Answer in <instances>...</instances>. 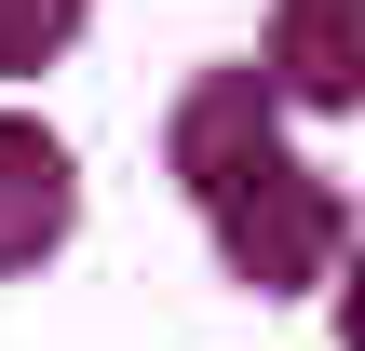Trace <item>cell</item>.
I'll return each mask as SVG.
<instances>
[{"label": "cell", "mask_w": 365, "mask_h": 351, "mask_svg": "<svg viewBox=\"0 0 365 351\" xmlns=\"http://www.w3.org/2000/svg\"><path fill=\"white\" fill-rule=\"evenodd\" d=\"M81 27H95V0H0V81L14 68H54Z\"/></svg>", "instance_id": "277c9868"}, {"label": "cell", "mask_w": 365, "mask_h": 351, "mask_svg": "<svg viewBox=\"0 0 365 351\" xmlns=\"http://www.w3.org/2000/svg\"><path fill=\"white\" fill-rule=\"evenodd\" d=\"M68 230H81V162H68V135L27 122V108H0V284L41 271V257H68Z\"/></svg>", "instance_id": "7a4b0ae2"}, {"label": "cell", "mask_w": 365, "mask_h": 351, "mask_svg": "<svg viewBox=\"0 0 365 351\" xmlns=\"http://www.w3.org/2000/svg\"><path fill=\"white\" fill-rule=\"evenodd\" d=\"M163 162H176V189H190V216L244 298H312L352 271V203L284 149L271 68H203L163 122Z\"/></svg>", "instance_id": "6da1fadb"}, {"label": "cell", "mask_w": 365, "mask_h": 351, "mask_svg": "<svg viewBox=\"0 0 365 351\" xmlns=\"http://www.w3.org/2000/svg\"><path fill=\"white\" fill-rule=\"evenodd\" d=\"M257 68L284 108H365V0H271Z\"/></svg>", "instance_id": "3957f363"}, {"label": "cell", "mask_w": 365, "mask_h": 351, "mask_svg": "<svg viewBox=\"0 0 365 351\" xmlns=\"http://www.w3.org/2000/svg\"><path fill=\"white\" fill-rule=\"evenodd\" d=\"M339 351H365V257L339 271Z\"/></svg>", "instance_id": "5b68a950"}]
</instances>
